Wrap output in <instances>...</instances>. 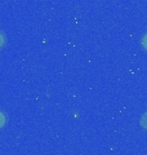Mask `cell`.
Listing matches in <instances>:
<instances>
[{
  "instance_id": "obj_1",
  "label": "cell",
  "mask_w": 147,
  "mask_h": 155,
  "mask_svg": "<svg viewBox=\"0 0 147 155\" xmlns=\"http://www.w3.org/2000/svg\"><path fill=\"white\" fill-rule=\"evenodd\" d=\"M141 125H142V128L147 129V111L141 116Z\"/></svg>"
},
{
  "instance_id": "obj_2",
  "label": "cell",
  "mask_w": 147,
  "mask_h": 155,
  "mask_svg": "<svg viewBox=\"0 0 147 155\" xmlns=\"http://www.w3.org/2000/svg\"><path fill=\"white\" fill-rule=\"evenodd\" d=\"M5 122H7V116H5V114H4L2 110H0V128L4 127Z\"/></svg>"
},
{
  "instance_id": "obj_3",
  "label": "cell",
  "mask_w": 147,
  "mask_h": 155,
  "mask_svg": "<svg viewBox=\"0 0 147 155\" xmlns=\"http://www.w3.org/2000/svg\"><path fill=\"white\" fill-rule=\"evenodd\" d=\"M4 44H5V36H4V34L0 31V48H3Z\"/></svg>"
},
{
  "instance_id": "obj_4",
  "label": "cell",
  "mask_w": 147,
  "mask_h": 155,
  "mask_svg": "<svg viewBox=\"0 0 147 155\" xmlns=\"http://www.w3.org/2000/svg\"><path fill=\"white\" fill-rule=\"evenodd\" d=\"M142 45H143V48L147 51V32L143 35V38H142Z\"/></svg>"
}]
</instances>
